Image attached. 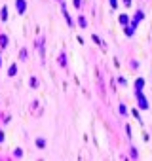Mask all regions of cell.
Segmentation results:
<instances>
[{
	"mask_svg": "<svg viewBox=\"0 0 152 161\" xmlns=\"http://www.w3.org/2000/svg\"><path fill=\"white\" fill-rule=\"evenodd\" d=\"M34 48H36V51H38L42 63H46V38L44 36H38V38L34 40Z\"/></svg>",
	"mask_w": 152,
	"mask_h": 161,
	"instance_id": "obj_1",
	"label": "cell"
},
{
	"mask_svg": "<svg viewBox=\"0 0 152 161\" xmlns=\"http://www.w3.org/2000/svg\"><path fill=\"white\" fill-rule=\"evenodd\" d=\"M135 99H137L139 110H148V108H150V104H148V101H146V97H145L143 91H135Z\"/></svg>",
	"mask_w": 152,
	"mask_h": 161,
	"instance_id": "obj_2",
	"label": "cell"
},
{
	"mask_svg": "<svg viewBox=\"0 0 152 161\" xmlns=\"http://www.w3.org/2000/svg\"><path fill=\"white\" fill-rule=\"evenodd\" d=\"M29 112H30V114H33V116H34V118H40V116H42V106H40V102H38V101H36V99H34V101H30V106H29Z\"/></svg>",
	"mask_w": 152,
	"mask_h": 161,
	"instance_id": "obj_3",
	"label": "cell"
},
{
	"mask_svg": "<svg viewBox=\"0 0 152 161\" xmlns=\"http://www.w3.org/2000/svg\"><path fill=\"white\" fill-rule=\"evenodd\" d=\"M15 8H17V13L23 15L27 12V0H15Z\"/></svg>",
	"mask_w": 152,
	"mask_h": 161,
	"instance_id": "obj_4",
	"label": "cell"
},
{
	"mask_svg": "<svg viewBox=\"0 0 152 161\" xmlns=\"http://www.w3.org/2000/svg\"><path fill=\"white\" fill-rule=\"evenodd\" d=\"M61 10H63V15H65V19H67V23H69V27H72L74 25V21H72V17L69 15V12H67V6H65V2L61 0Z\"/></svg>",
	"mask_w": 152,
	"mask_h": 161,
	"instance_id": "obj_5",
	"label": "cell"
},
{
	"mask_svg": "<svg viewBox=\"0 0 152 161\" xmlns=\"http://www.w3.org/2000/svg\"><path fill=\"white\" fill-rule=\"evenodd\" d=\"M8 42H10V38H8V34H0V49H4V48H8Z\"/></svg>",
	"mask_w": 152,
	"mask_h": 161,
	"instance_id": "obj_6",
	"label": "cell"
},
{
	"mask_svg": "<svg viewBox=\"0 0 152 161\" xmlns=\"http://www.w3.org/2000/svg\"><path fill=\"white\" fill-rule=\"evenodd\" d=\"M145 89V78H137L135 80V91H143Z\"/></svg>",
	"mask_w": 152,
	"mask_h": 161,
	"instance_id": "obj_7",
	"label": "cell"
},
{
	"mask_svg": "<svg viewBox=\"0 0 152 161\" xmlns=\"http://www.w3.org/2000/svg\"><path fill=\"white\" fill-rule=\"evenodd\" d=\"M57 63H59L63 68L67 66V53H65V51H61V53H59V57H57Z\"/></svg>",
	"mask_w": 152,
	"mask_h": 161,
	"instance_id": "obj_8",
	"label": "cell"
},
{
	"mask_svg": "<svg viewBox=\"0 0 152 161\" xmlns=\"http://www.w3.org/2000/svg\"><path fill=\"white\" fill-rule=\"evenodd\" d=\"M118 21H120V25H124V27H128V25L131 23V21H129V17H128V13H122L118 17Z\"/></svg>",
	"mask_w": 152,
	"mask_h": 161,
	"instance_id": "obj_9",
	"label": "cell"
},
{
	"mask_svg": "<svg viewBox=\"0 0 152 161\" xmlns=\"http://www.w3.org/2000/svg\"><path fill=\"white\" fill-rule=\"evenodd\" d=\"M133 19H135V21H143V19H145V12H143V10H137V12H135V15H133Z\"/></svg>",
	"mask_w": 152,
	"mask_h": 161,
	"instance_id": "obj_10",
	"label": "cell"
},
{
	"mask_svg": "<svg viewBox=\"0 0 152 161\" xmlns=\"http://www.w3.org/2000/svg\"><path fill=\"white\" fill-rule=\"evenodd\" d=\"M36 148H40V150L46 148V138H44V137H38V138H36Z\"/></svg>",
	"mask_w": 152,
	"mask_h": 161,
	"instance_id": "obj_11",
	"label": "cell"
},
{
	"mask_svg": "<svg viewBox=\"0 0 152 161\" xmlns=\"http://www.w3.org/2000/svg\"><path fill=\"white\" fill-rule=\"evenodd\" d=\"M15 74H17V65L13 63V65H10V68H8V76H10V78H13Z\"/></svg>",
	"mask_w": 152,
	"mask_h": 161,
	"instance_id": "obj_12",
	"label": "cell"
},
{
	"mask_svg": "<svg viewBox=\"0 0 152 161\" xmlns=\"http://www.w3.org/2000/svg\"><path fill=\"white\" fill-rule=\"evenodd\" d=\"M124 32H125V36H128V38H131V36L135 34V29L131 27V25H128V27L124 29Z\"/></svg>",
	"mask_w": 152,
	"mask_h": 161,
	"instance_id": "obj_13",
	"label": "cell"
},
{
	"mask_svg": "<svg viewBox=\"0 0 152 161\" xmlns=\"http://www.w3.org/2000/svg\"><path fill=\"white\" fill-rule=\"evenodd\" d=\"M0 19L2 21H8V8L2 6V10H0Z\"/></svg>",
	"mask_w": 152,
	"mask_h": 161,
	"instance_id": "obj_14",
	"label": "cell"
},
{
	"mask_svg": "<svg viewBox=\"0 0 152 161\" xmlns=\"http://www.w3.org/2000/svg\"><path fill=\"white\" fill-rule=\"evenodd\" d=\"M78 25H80L82 29H86L87 27V19L84 17V15H78Z\"/></svg>",
	"mask_w": 152,
	"mask_h": 161,
	"instance_id": "obj_15",
	"label": "cell"
},
{
	"mask_svg": "<svg viewBox=\"0 0 152 161\" xmlns=\"http://www.w3.org/2000/svg\"><path fill=\"white\" fill-rule=\"evenodd\" d=\"M27 57H29V55H27V49L23 48V49L19 51V61H27Z\"/></svg>",
	"mask_w": 152,
	"mask_h": 161,
	"instance_id": "obj_16",
	"label": "cell"
},
{
	"mask_svg": "<svg viewBox=\"0 0 152 161\" xmlns=\"http://www.w3.org/2000/svg\"><path fill=\"white\" fill-rule=\"evenodd\" d=\"M13 157L21 159V157H23V150H21V148H15V150H13Z\"/></svg>",
	"mask_w": 152,
	"mask_h": 161,
	"instance_id": "obj_17",
	"label": "cell"
},
{
	"mask_svg": "<svg viewBox=\"0 0 152 161\" xmlns=\"http://www.w3.org/2000/svg\"><path fill=\"white\" fill-rule=\"evenodd\" d=\"M131 114H133L135 118H137V121L141 123V125H143V119H141V114H139V110H137V108H133V110H131Z\"/></svg>",
	"mask_w": 152,
	"mask_h": 161,
	"instance_id": "obj_18",
	"label": "cell"
},
{
	"mask_svg": "<svg viewBox=\"0 0 152 161\" xmlns=\"http://www.w3.org/2000/svg\"><path fill=\"white\" fill-rule=\"evenodd\" d=\"M129 152H131V154H129V157H131V159H137V157H139V152H137V148H131Z\"/></svg>",
	"mask_w": 152,
	"mask_h": 161,
	"instance_id": "obj_19",
	"label": "cell"
},
{
	"mask_svg": "<svg viewBox=\"0 0 152 161\" xmlns=\"http://www.w3.org/2000/svg\"><path fill=\"white\" fill-rule=\"evenodd\" d=\"M29 85H30V87H38V80H36L34 76H30V80H29Z\"/></svg>",
	"mask_w": 152,
	"mask_h": 161,
	"instance_id": "obj_20",
	"label": "cell"
},
{
	"mask_svg": "<svg viewBox=\"0 0 152 161\" xmlns=\"http://www.w3.org/2000/svg\"><path fill=\"white\" fill-rule=\"evenodd\" d=\"M118 112L122 114V116H128V108H125V104H120L118 106Z\"/></svg>",
	"mask_w": 152,
	"mask_h": 161,
	"instance_id": "obj_21",
	"label": "cell"
},
{
	"mask_svg": "<svg viewBox=\"0 0 152 161\" xmlns=\"http://www.w3.org/2000/svg\"><path fill=\"white\" fill-rule=\"evenodd\" d=\"M72 6H74L76 10H80L82 8V0H72Z\"/></svg>",
	"mask_w": 152,
	"mask_h": 161,
	"instance_id": "obj_22",
	"label": "cell"
},
{
	"mask_svg": "<svg viewBox=\"0 0 152 161\" xmlns=\"http://www.w3.org/2000/svg\"><path fill=\"white\" fill-rule=\"evenodd\" d=\"M91 40H93V42H95V44H103L101 40H99V36H97V34H91Z\"/></svg>",
	"mask_w": 152,
	"mask_h": 161,
	"instance_id": "obj_23",
	"label": "cell"
},
{
	"mask_svg": "<svg viewBox=\"0 0 152 161\" xmlns=\"http://www.w3.org/2000/svg\"><path fill=\"white\" fill-rule=\"evenodd\" d=\"M125 135H128V138H131V127L125 125Z\"/></svg>",
	"mask_w": 152,
	"mask_h": 161,
	"instance_id": "obj_24",
	"label": "cell"
},
{
	"mask_svg": "<svg viewBox=\"0 0 152 161\" xmlns=\"http://www.w3.org/2000/svg\"><path fill=\"white\" fill-rule=\"evenodd\" d=\"M108 2H110V8H114V10L118 8V0H108Z\"/></svg>",
	"mask_w": 152,
	"mask_h": 161,
	"instance_id": "obj_25",
	"label": "cell"
},
{
	"mask_svg": "<svg viewBox=\"0 0 152 161\" xmlns=\"http://www.w3.org/2000/svg\"><path fill=\"white\" fill-rule=\"evenodd\" d=\"M118 82H120V84H122V85H128V82H125V78H122V76L118 78Z\"/></svg>",
	"mask_w": 152,
	"mask_h": 161,
	"instance_id": "obj_26",
	"label": "cell"
},
{
	"mask_svg": "<svg viewBox=\"0 0 152 161\" xmlns=\"http://www.w3.org/2000/svg\"><path fill=\"white\" fill-rule=\"evenodd\" d=\"M2 142H4V133L0 131V144H2Z\"/></svg>",
	"mask_w": 152,
	"mask_h": 161,
	"instance_id": "obj_27",
	"label": "cell"
},
{
	"mask_svg": "<svg viewBox=\"0 0 152 161\" xmlns=\"http://www.w3.org/2000/svg\"><path fill=\"white\" fill-rule=\"evenodd\" d=\"M124 4L125 6H131V0H124Z\"/></svg>",
	"mask_w": 152,
	"mask_h": 161,
	"instance_id": "obj_28",
	"label": "cell"
},
{
	"mask_svg": "<svg viewBox=\"0 0 152 161\" xmlns=\"http://www.w3.org/2000/svg\"><path fill=\"white\" fill-rule=\"evenodd\" d=\"M0 66H2V57H0Z\"/></svg>",
	"mask_w": 152,
	"mask_h": 161,
	"instance_id": "obj_29",
	"label": "cell"
},
{
	"mask_svg": "<svg viewBox=\"0 0 152 161\" xmlns=\"http://www.w3.org/2000/svg\"><path fill=\"white\" fill-rule=\"evenodd\" d=\"M59 2H61V0H59Z\"/></svg>",
	"mask_w": 152,
	"mask_h": 161,
	"instance_id": "obj_30",
	"label": "cell"
}]
</instances>
